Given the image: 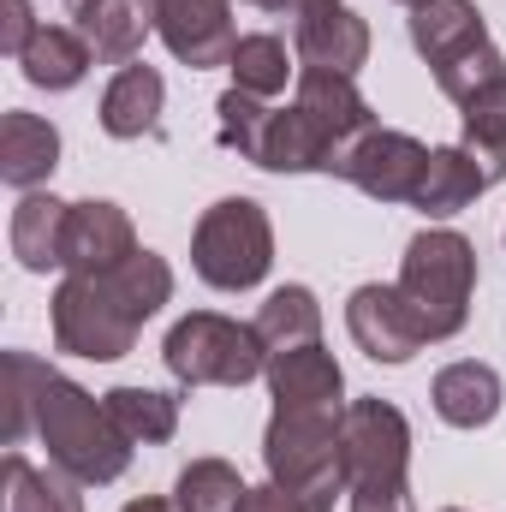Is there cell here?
<instances>
[{
	"label": "cell",
	"mask_w": 506,
	"mask_h": 512,
	"mask_svg": "<svg viewBox=\"0 0 506 512\" xmlns=\"http://www.w3.org/2000/svg\"><path fill=\"white\" fill-rule=\"evenodd\" d=\"M36 429L48 465L72 483H114L131 465V441L108 417V399L84 393L30 352H6V447Z\"/></svg>",
	"instance_id": "cell-1"
},
{
	"label": "cell",
	"mask_w": 506,
	"mask_h": 512,
	"mask_svg": "<svg viewBox=\"0 0 506 512\" xmlns=\"http://www.w3.org/2000/svg\"><path fill=\"white\" fill-rule=\"evenodd\" d=\"M173 298V268L155 251H137L114 274H66L54 292V340L72 358L114 364L143 334V322Z\"/></svg>",
	"instance_id": "cell-2"
},
{
	"label": "cell",
	"mask_w": 506,
	"mask_h": 512,
	"mask_svg": "<svg viewBox=\"0 0 506 512\" xmlns=\"http://www.w3.org/2000/svg\"><path fill=\"white\" fill-rule=\"evenodd\" d=\"M405 304L417 310L423 322V340H453L471 316V286H477V251L471 239L435 227V233H417L405 245V262H399V280Z\"/></svg>",
	"instance_id": "cell-3"
},
{
	"label": "cell",
	"mask_w": 506,
	"mask_h": 512,
	"mask_svg": "<svg viewBox=\"0 0 506 512\" xmlns=\"http://www.w3.org/2000/svg\"><path fill=\"white\" fill-rule=\"evenodd\" d=\"M161 358H167V370L185 387H245L268 370V346H262L256 322L209 316V310L173 322Z\"/></svg>",
	"instance_id": "cell-4"
},
{
	"label": "cell",
	"mask_w": 506,
	"mask_h": 512,
	"mask_svg": "<svg viewBox=\"0 0 506 512\" xmlns=\"http://www.w3.org/2000/svg\"><path fill=\"white\" fill-rule=\"evenodd\" d=\"M191 268L215 292H251L256 280L274 268V227L251 197H221L191 239Z\"/></svg>",
	"instance_id": "cell-5"
},
{
	"label": "cell",
	"mask_w": 506,
	"mask_h": 512,
	"mask_svg": "<svg viewBox=\"0 0 506 512\" xmlns=\"http://www.w3.org/2000/svg\"><path fill=\"white\" fill-rule=\"evenodd\" d=\"M340 441H346V411L340 405H274L262 459L268 477L286 489H316L340 477Z\"/></svg>",
	"instance_id": "cell-6"
},
{
	"label": "cell",
	"mask_w": 506,
	"mask_h": 512,
	"mask_svg": "<svg viewBox=\"0 0 506 512\" xmlns=\"http://www.w3.org/2000/svg\"><path fill=\"white\" fill-rule=\"evenodd\" d=\"M411 465V429L387 399L346 405V441H340V477L346 495H399Z\"/></svg>",
	"instance_id": "cell-7"
},
{
	"label": "cell",
	"mask_w": 506,
	"mask_h": 512,
	"mask_svg": "<svg viewBox=\"0 0 506 512\" xmlns=\"http://www.w3.org/2000/svg\"><path fill=\"white\" fill-rule=\"evenodd\" d=\"M292 102H298V114L310 120L316 143H322V173H340L346 179L352 149L376 131V114L358 96V84L340 78V72H298V96Z\"/></svg>",
	"instance_id": "cell-8"
},
{
	"label": "cell",
	"mask_w": 506,
	"mask_h": 512,
	"mask_svg": "<svg viewBox=\"0 0 506 512\" xmlns=\"http://www.w3.org/2000/svg\"><path fill=\"white\" fill-rule=\"evenodd\" d=\"M280 18L292 24V54L304 60V72L352 78L370 60V30L346 0H280Z\"/></svg>",
	"instance_id": "cell-9"
},
{
	"label": "cell",
	"mask_w": 506,
	"mask_h": 512,
	"mask_svg": "<svg viewBox=\"0 0 506 512\" xmlns=\"http://www.w3.org/2000/svg\"><path fill=\"white\" fill-rule=\"evenodd\" d=\"M155 30L161 42L173 48L179 66L191 72H209V66H227L239 36H233V6L227 0H155Z\"/></svg>",
	"instance_id": "cell-10"
},
{
	"label": "cell",
	"mask_w": 506,
	"mask_h": 512,
	"mask_svg": "<svg viewBox=\"0 0 506 512\" xmlns=\"http://www.w3.org/2000/svg\"><path fill=\"white\" fill-rule=\"evenodd\" d=\"M429 155H435V149H423L417 137L376 126L358 149H352L346 179H352L364 197H376V203H411L417 185H423V173H429Z\"/></svg>",
	"instance_id": "cell-11"
},
{
	"label": "cell",
	"mask_w": 506,
	"mask_h": 512,
	"mask_svg": "<svg viewBox=\"0 0 506 512\" xmlns=\"http://www.w3.org/2000/svg\"><path fill=\"white\" fill-rule=\"evenodd\" d=\"M346 328L376 364H405V358H417V346H429L423 322H417V310L405 304L399 286H358L352 304H346Z\"/></svg>",
	"instance_id": "cell-12"
},
{
	"label": "cell",
	"mask_w": 506,
	"mask_h": 512,
	"mask_svg": "<svg viewBox=\"0 0 506 512\" xmlns=\"http://www.w3.org/2000/svg\"><path fill=\"white\" fill-rule=\"evenodd\" d=\"M143 251L120 203H72L66 221V268L72 274H114Z\"/></svg>",
	"instance_id": "cell-13"
},
{
	"label": "cell",
	"mask_w": 506,
	"mask_h": 512,
	"mask_svg": "<svg viewBox=\"0 0 506 512\" xmlns=\"http://www.w3.org/2000/svg\"><path fill=\"white\" fill-rule=\"evenodd\" d=\"M411 48L429 60V72H447L477 48H489V24L471 0H423L411 6Z\"/></svg>",
	"instance_id": "cell-14"
},
{
	"label": "cell",
	"mask_w": 506,
	"mask_h": 512,
	"mask_svg": "<svg viewBox=\"0 0 506 512\" xmlns=\"http://www.w3.org/2000/svg\"><path fill=\"white\" fill-rule=\"evenodd\" d=\"M262 376L274 387V405H340V393H346V376H340L334 352H322V340L274 352Z\"/></svg>",
	"instance_id": "cell-15"
},
{
	"label": "cell",
	"mask_w": 506,
	"mask_h": 512,
	"mask_svg": "<svg viewBox=\"0 0 506 512\" xmlns=\"http://www.w3.org/2000/svg\"><path fill=\"white\" fill-rule=\"evenodd\" d=\"M66 221H72V203L60 197H42V191H24V203L12 209V256L30 268V274H48V268H66Z\"/></svg>",
	"instance_id": "cell-16"
},
{
	"label": "cell",
	"mask_w": 506,
	"mask_h": 512,
	"mask_svg": "<svg viewBox=\"0 0 506 512\" xmlns=\"http://www.w3.org/2000/svg\"><path fill=\"white\" fill-rule=\"evenodd\" d=\"M495 179H489V167L465 149V143H453V149H435L429 155V173H423V185H417V197H411V209H423V215H459V209H471L483 191H489Z\"/></svg>",
	"instance_id": "cell-17"
},
{
	"label": "cell",
	"mask_w": 506,
	"mask_h": 512,
	"mask_svg": "<svg viewBox=\"0 0 506 512\" xmlns=\"http://www.w3.org/2000/svg\"><path fill=\"white\" fill-rule=\"evenodd\" d=\"M60 167V131L36 114H6L0 120V179L12 191H36L48 173Z\"/></svg>",
	"instance_id": "cell-18"
},
{
	"label": "cell",
	"mask_w": 506,
	"mask_h": 512,
	"mask_svg": "<svg viewBox=\"0 0 506 512\" xmlns=\"http://www.w3.org/2000/svg\"><path fill=\"white\" fill-rule=\"evenodd\" d=\"M429 399H435L441 423H453V429H483V423L501 417V376H495L489 364L465 358V364H447V370L435 376Z\"/></svg>",
	"instance_id": "cell-19"
},
{
	"label": "cell",
	"mask_w": 506,
	"mask_h": 512,
	"mask_svg": "<svg viewBox=\"0 0 506 512\" xmlns=\"http://www.w3.org/2000/svg\"><path fill=\"white\" fill-rule=\"evenodd\" d=\"M161 102H167V84H161L155 66H120L114 84L102 90V131L120 137V143H131V137L155 131Z\"/></svg>",
	"instance_id": "cell-20"
},
{
	"label": "cell",
	"mask_w": 506,
	"mask_h": 512,
	"mask_svg": "<svg viewBox=\"0 0 506 512\" xmlns=\"http://www.w3.org/2000/svg\"><path fill=\"white\" fill-rule=\"evenodd\" d=\"M78 30H84L96 60L126 66L131 54L143 48V36L155 30V0H96V6L78 12Z\"/></svg>",
	"instance_id": "cell-21"
},
{
	"label": "cell",
	"mask_w": 506,
	"mask_h": 512,
	"mask_svg": "<svg viewBox=\"0 0 506 512\" xmlns=\"http://www.w3.org/2000/svg\"><path fill=\"white\" fill-rule=\"evenodd\" d=\"M18 66H24V84H36V90H78L84 72L96 66V54H90L84 30L42 24V30L30 36V48L18 54Z\"/></svg>",
	"instance_id": "cell-22"
},
{
	"label": "cell",
	"mask_w": 506,
	"mask_h": 512,
	"mask_svg": "<svg viewBox=\"0 0 506 512\" xmlns=\"http://www.w3.org/2000/svg\"><path fill=\"white\" fill-rule=\"evenodd\" d=\"M0 512H84L66 471H36L24 453L0 459Z\"/></svg>",
	"instance_id": "cell-23"
},
{
	"label": "cell",
	"mask_w": 506,
	"mask_h": 512,
	"mask_svg": "<svg viewBox=\"0 0 506 512\" xmlns=\"http://www.w3.org/2000/svg\"><path fill=\"white\" fill-rule=\"evenodd\" d=\"M256 334H262L268 358L322 340V304H316V292H310V286H280V292H268V304L256 310Z\"/></svg>",
	"instance_id": "cell-24"
},
{
	"label": "cell",
	"mask_w": 506,
	"mask_h": 512,
	"mask_svg": "<svg viewBox=\"0 0 506 512\" xmlns=\"http://www.w3.org/2000/svg\"><path fill=\"white\" fill-rule=\"evenodd\" d=\"M459 114H465V149H471V155L489 167V179L501 185L506 179V78L483 84L477 96H465Z\"/></svg>",
	"instance_id": "cell-25"
},
{
	"label": "cell",
	"mask_w": 506,
	"mask_h": 512,
	"mask_svg": "<svg viewBox=\"0 0 506 512\" xmlns=\"http://www.w3.org/2000/svg\"><path fill=\"white\" fill-rule=\"evenodd\" d=\"M108 399V417L120 423V435H126L131 447L143 441V447H155V441H167L173 429H179V399L173 393H155V387H114V393H102Z\"/></svg>",
	"instance_id": "cell-26"
},
{
	"label": "cell",
	"mask_w": 506,
	"mask_h": 512,
	"mask_svg": "<svg viewBox=\"0 0 506 512\" xmlns=\"http://www.w3.org/2000/svg\"><path fill=\"white\" fill-rule=\"evenodd\" d=\"M227 66H233V90H245L256 102L280 96L286 78H292V54H286L280 36H239V48H233Z\"/></svg>",
	"instance_id": "cell-27"
},
{
	"label": "cell",
	"mask_w": 506,
	"mask_h": 512,
	"mask_svg": "<svg viewBox=\"0 0 506 512\" xmlns=\"http://www.w3.org/2000/svg\"><path fill=\"white\" fill-rule=\"evenodd\" d=\"M173 507L179 512H239L245 507V483H239V471L227 459H191L179 471Z\"/></svg>",
	"instance_id": "cell-28"
},
{
	"label": "cell",
	"mask_w": 506,
	"mask_h": 512,
	"mask_svg": "<svg viewBox=\"0 0 506 512\" xmlns=\"http://www.w3.org/2000/svg\"><path fill=\"white\" fill-rule=\"evenodd\" d=\"M215 114H221V143L239 149L245 161H256L262 155V131H268V108L256 96H245V90H227L215 102Z\"/></svg>",
	"instance_id": "cell-29"
},
{
	"label": "cell",
	"mask_w": 506,
	"mask_h": 512,
	"mask_svg": "<svg viewBox=\"0 0 506 512\" xmlns=\"http://www.w3.org/2000/svg\"><path fill=\"white\" fill-rule=\"evenodd\" d=\"M346 489V477L334 483H316V489H286V483H262V489H245V507L239 512H334V495Z\"/></svg>",
	"instance_id": "cell-30"
},
{
	"label": "cell",
	"mask_w": 506,
	"mask_h": 512,
	"mask_svg": "<svg viewBox=\"0 0 506 512\" xmlns=\"http://www.w3.org/2000/svg\"><path fill=\"white\" fill-rule=\"evenodd\" d=\"M495 78H506V60L501 48L489 42V48H477L471 60H459V66H447V72H435V84H441V96L447 102H465V96H477L483 84H495Z\"/></svg>",
	"instance_id": "cell-31"
},
{
	"label": "cell",
	"mask_w": 506,
	"mask_h": 512,
	"mask_svg": "<svg viewBox=\"0 0 506 512\" xmlns=\"http://www.w3.org/2000/svg\"><path fill=\"white\" fill-rule=\"evenodd\" d=\"M0 6H6V18H0V48H6L12 60H18V54L30 48V36H36L42 24L30 18V0H0Z\"/></svg>",
	"instance_id": "cell-32"
},
{
	"label": "cell",
	"mask_w": 506,
	"mask_h": 512,
	"mask_svg": "<svg viewBox=\"0 0 506 512\" xmlns=\"http://www.w3.org/2000/svg\"><path fill=\"white\" fill-rule=\"evenodd\" d=\"M352 512H417V507H411V489H399V495H352Z\"/></svg>",
	"instance_id": "cell-33"
},
{
	"label": "cell",
	"mask_w": 506,
	"mask_h": 512,
	"mask_svg": "<svg viewBox=\"0 0 506 512\" xmlns=\"http://www.w3.org/2000/svg\"><path fill=\"white\" fill-rule=\"evenodd\" d=\"M120 512H179V507H167V501H131V507H120Z\"/></svg>",
	"instance_id": "cell-34"
},
{
	"label": "cell",
	"mask_w": 506,
	"mask_h": 512,
	"mask_svg": "<svg viewBox=\"0 0 506 512\" xmlns=\"http://www.w3.org/2000/svg\"><path fill=\"white\" fill-rule=\"evenodd\" d=\"M66 6H72V12H84V6H96V0H66Z\"/></svg>",
	"instance_id": "cell-35"
},
{
	"label": "cell",
	"mask_w": 506,
	"mask_h": 512,
	"mask_svg": "<svg viewBox=\"0 0 506 512\" xmlns=\"http://www.w3.org/2000/svg\"><path fill=\"white\" fill-rule=\"evenodd\" d=\"M245 6H274V12H280V0H245Z\"/></svg>",
	"instance_id": "cell-36"
},
{
	"label": "cell",
	"mask_w": 506,
	"mask_h": 512,
	"mask_svg": "<svg viewBox=\"0 0 506 512\" xmlns=\"http://www.w3.org/2000/svg\"><path fill=\"white\" fill-rule=\"evenodd\" d=\"M399 6H423V0H399Z\"/></svg>",
	"instance_id": "cell-37"
},
{
	"label": "cell",
	"mask_w": 506,
	"mask_h": 512,
	"mask_svg": "<svg viewBox=\"0 0 506 512\" xmlns=\"http://www.w3.org/2000/svg\"><path fill=\"white\" fill-rule=\"evenodd\" d=\"M447 512H459V507H447Z\"/></svg>",
	"instance_id": "cell-38"
}]
</instances>
